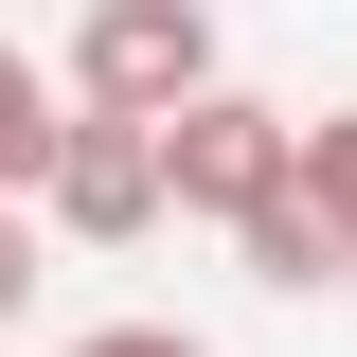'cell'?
Wrapping results in <instances>:
<instances>
[{
	"instance_id": "277c9868",
	"label": "cell",
	"mask_w": 357,
	"mask_h": 357,
	"mask_svg": "<svg viewBox=\"0 0 357 357\" xmlns=\"http://www.w3.org/2000/svg\"><path fill=\"white\" fill-rule=\"evenodd\" d=\"M232 250H250V286H286V304H321V286H357V232H340V215L304 197V161H286V178L250 197V215H232Z\"/></svg>"
},
{
	"instance_id": "3957f363",
	"label": "cell",
	"mask_w": 357,
	"mask_h": 357,
	"mask_svg": "<svg viewBox=\"0 0 357 357\" xmlns=\"http://www.w3.org/2000/svg\"><path fill=\"white\" fill-rule=\"evenodd\" d=\"M36 232H72V250L161 232V126H143V107H72L54 161H36Z\"/></svg>"
},
{
	"instance_id": "6da1fadb",
	"label": "cell",
	"mask_w": 357,
	"mask_h": 357,
	"mask_svg": "<svg viewBox=\"0 0 357 357\" xmlns=\"http://www.w3.org/2000/svg\"><path fill=\"white\" fill-rule=\"evenodd\" d=\"M286 161H304V107H268V89H232V72L161 107V215H215V232H232Z\"/></svg>"
},
{
	"instance_id": "52a82bcc",
	"label": "cell",
	"mask_w": 357,
	"mask_h": 357,
	"mask_svg": "<svg viewBox=\"0 0 357 357\" xmlns=\"http://www.w3.org/2000/svg\"><path fill=\"white\" fill-rule=\"evenodd\" d=\"M0 321H36V197H0Z\"/></svg>"
},
{
	"instance_id": "5b68a950",
	"label": "cell",
	"mask_w": 357,
	"mask_h": 357,
	"mask_svg": "<svg viewBox=\"0 0 357 357\" xmlns=\"http://www.w3.org/2000/svg\"><path fill=\"white\" fill-rule=\"evenodd\" d=\"M54 126H72V89L36 72V54L0 36V197H36V161H54Z\"/></svg>"
},
{
	"instance_id": "ba28073f",
	"label": "cell",
	"mask_w": 357,
	"mask_h": 357,
	"mask_svg": "<svg viewBox=\"0 0 357 357\" xmlns=\"http://www.w3.org/2000/svg\"><path fill=\"white\" fill-rule=\"evenodd\" d=\"M72 357H215V340H197V321H89Z\"/></svg>"
},
{
	"instance_id": "7a4b0ae2",
	"label": "cell",
	"mask_w": 357,
	"mask_h": 357,
	"mask_svg": "<svg viewBox=\"0 0 357 357\" xmlns=\"http://www.w3.org/2000/svg\"><path fill=\"white\" fill-rule=\"evenodd\" d=\"M54 89H72V107H143V126H161L178 89H215V0H89Z\"/></svg>"
},
{
	"instance_id": "8992f818",
	"label": "cell",
	"mask_w": 357,
	"mask_h": 357,
	"mask_svg": "<svg viewBox=\"0 0 357 357\" xmlns=\"http://www.w3.org/2000/svg\"><path fill=\"white\" fill-rule=\"evenodd\" d=\"M304 197L357 232V107H321V126H304Z\"/></svg>"
}]
</instances>
